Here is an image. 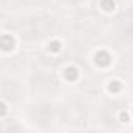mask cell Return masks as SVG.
I'll return each mask as SVG.
<instances>
[{
	"instance_id": "277c9868",
	"label": "cell",
	"mask_w": 133,
	"mask_h": 133,
	"mask_svg": "<svg viewBox=\"0 0 133 133\" xmlns=\"http://www.w3.org/2000/svg\"><path fill=\"white\" fill-rule=\"evenodd\" d=\"M124 89H125V82L119 77H113L105 82V92L110 96H119L124 92Z\"/></svg>"
},
{
	"instance_id": "5b68a950",
	"label": "cell",
	"mask_w": 133,
	"mask_h": 133,
	"mask_svg": "<svg viewBox=\"0 0 133 133\" xmlns=\"http://www.w3.org/2000/svg\"><path fill=\"white\" fill-rule=\"evenodd\" d=\"M63 49H64V41H63L61 38H50V39L45 42V45H44L45 53L50 55V56L59 55V53L63 52Z\"/></svg>"
},
{
	"instance_id": "8992f818",
	"label": "cell",
	"mask_w": 133,
	"mask_h": 133,
	"mask_svg": "<svg viewBox=\"0 0 133 133\" xmlns=\"http://www.w3.org/2000/svg\"><path fill=\"white\" fill-rule=\"evenodd\" d=\"M99 10L105 14H114L117 11L116 0H99Z\"/></svg>"
},
{
	"instance_id": "9c48e42d",
	"label": "cell",
	"mask_w": 133,
	"mask_h": 133,
	"mask_svg": "<svg viewBox=\"0 0 133 133\" xmlns=\"http://www.w3.org/2000/svg\"><path fill=\"white\" fill-rule=\"evenodd\" d=\"M128 110H130V113H131V117H133V105H131V107H130Z\"/></svg>"
},
{
	"instance_id": "52a82bcc",
	"label": "cell",
	"mask_w": 133,
	"mask_h": 133,
	"mask_svg": "<svg viewBox=\"0 0 133 133\" xmlns=\"http://www.w3.org/2000/svg\"><path fill=\"white\" fill-rule=\"evenodd\" d=\"M116 121H117L119 124H124V125L130 124V122L133 121L130 110H127V108H121V110H117V113H116Z\"/></svg>"
},
{
	"instance_id": "3957f363",
	"label": "cell",
	"mask_w": 133,
	"mask_h": 133,
	"mask_svg": "<svg viewBox=\"0 0 133 133\" xmlns=\"http://www.w3.org/2000/svg\"><path fill=\"white\" fill-rule=\"evenodd\" d=\"M61 78L69 85H75L82 78V71L77 64H66L61 68Z\"/></svg>"
},
{
	"instance_id": "ba28073f",
	"label": "cell",
	"mask_w": 133,
	"mask_h": 133,
	"mask_svg": "<svg viewBox=\"0 0 133 133\" xmlns=\"http://www.w3.org/2000/svg\"><path fill=\"white\" fill-rule=\"evenodd\" d=\"M8 113H10V103L5 99H2V100H0V119H2V121L6 119Z\"/></svg>"
},
{
	"instance_id": "6da1fadb",
	"label": "cell",
	"mask_w": 133,
	"mask_h": 133,
	"mask_svg": "<svg viewBox=\"0 0 133 133\" xmlns=\"http://www.w3.org/2000/svg\"><path fill=\"white\" fill-rule=\"evenodd\" d=\"M91 61H92V66H94L96 69H99V71H108L113 66V63H114V56H113V53L108 49L100 47V49L94 50V53L91 56Z\"/></svg>"
},
{
	"instance_id": "7a4b0ae2",
	"label": "cell",
	"mask_w": 133,
	"mask_h": 133,
	"mask_svg": "<svg viewBox=\"0 0 133 133\" xmlns=\"http://www.w3.org/2000/svg\"><path fill=\"white\" fill-rule=\"evenodd\" d=\"M17 45H19V41H17L16 35H13L10 31H3L0 35V50H2L3 55L14 53L17 50Z\"/></svg>"
}]
</instances>
